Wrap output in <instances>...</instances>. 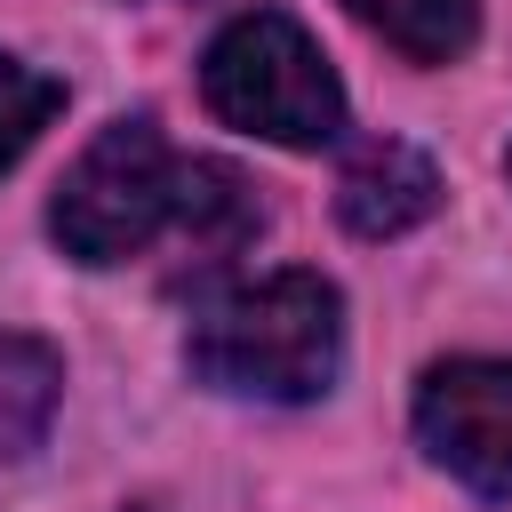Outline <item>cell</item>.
Here are the masks:
<instances>
[{
  "label": "cell",
  "instance_id": "obj_3",
  "mask_svg": "<svg viewBox=\"0 0 512 512\" xmlns=\"http://www.w3.org/2000/svg\"><path fill=\"white\" fill-rule=\"evenodd\" d=\"M176 192H184V160L168 152L152 112H128L96 128V144L64 168L48 200V232L72 264H128L160 232H176Z\"/></svg>",
  "mask_w": 512,
  "mask_h": 512
},
{
  "label": "cell",
  "instance_id": "obj_7",
  "mask_svg": "<svg viewBox=\"0 0 512 512\" xmlns=\"http://www.w3.org/2000/svg\"><path fill=\"white\" fill-rule=\"evenodd\" d=\"M64 400V360L40 336H0V464L32 456L48 440V416Z\"/></svg>",
  "mask_w": 512,
  "mask_h": 512
},
{
  "label": "cell",
  "instance_id": "obj_8",
  "mask_svg": "<svg viewBox=\"0 0 512 512\" xmlns=\"http://www.w3.org/2000/svg\"><path fill=\"white\" fill-rule=\"evenodd\" d=\"M408 64H456L480 40V0H344Z\"/></svg>",
  "mask_w": 512,
  "mask_h": 512
},
{
  "label": "cell",
  "instance_id": "obj_2",
  "mask_svg": "<svg viewBox=\"0 0 512 512\" xmlns=\"http://www.w3.org/2000/svg\"><path fill=\"white\" fill-rule=\"evenodd\" d=\"M200 96L224 128H248L288 152H320L344 136V88H336L320 40L280 8H248L208 40Z\"/></svg>",
  "mask_w": 512,
  "mask_h": 512
},
{
  "label": "cell",
  "instance_id": "obj_5",
  "mask_svg": "<svg viewBox=\"0 0 512 512\" xmlns=\"http://www.w3.org/2000/svg\"><path fill=\"white\" fill-rule=\"evenodd\" d=\"M432 208H440V168H432L416 144H400V136L360 144V152L344 160V176H336V216H344V232H360V240H400V232H416Z\"/></svg>",
  "mask_w": 512,
  "mask_h": 512
},
{
  "label": "cell",
  "instance_id": "obj_11",
  "mask_svg": "<svg viewBox=\"0 0 512 512\" xmlns=\"http://www.w3.org/2000/svg\"><path fill=\"white\" fill-rule=\"evenodd\" d=\"M504 168H512V152H504Z\"/></svg>",
  "mask_w": 512,
  "mask_h": 512
},
{
  "label": "cell",
  "instance_id": "obj_1",
  "mask_svg": "<svg viewBox=\"0 0 512 512\" xmlns=\"http://www.w3.org/2000/svg\"><path fill=\"white\" fill-rule=\"evenodd\" d=\"M344 360V296L320 272H272L256 288L216 296L192 336L184 368L232 400H320Z\"/></svg>",
  "mask_w": 512,
  "mask_h": 512
},
{
  "label": "cell",
  "instance_id": "obj_10",
  "mask_svg": "<svg viewBox=\"0 0 512 512\" xmlns=\"http://www.w3.org/2000/svg\"><path fill=\"white\" fill-rule=\"evenodd\" d=\"M128 512H160V504H128Z\"/></svg>",
  "mask_w": 512,
  "mask_h": 512
},
{
  "label": "cell",
  "instance_id": "obj_4",
  "mask_svg": "<svg viewBox=\"0 0 512 512\" xmlns=\"http://www.w3.org/2000/svg\"><path fill=\"white\" fill-rule=\"evenodd\" d=\"M416 440L472 496H512V360H440L416 384Z\"/></svg>",
  "mask_w": 512,
  "mask_h": 512
},
{
  "label": "cell",
  "instance_id": "obj_6",
  "mask_svg": "<svg viewBox=\"0 0 512 512\" xmlns=\"http://www.w3.org/2000/svg\"><path fill=\"white\" fill-rule=\"evenodd\" d=\"M176 232H184L208 264H224L240 240H256V232H264V208H256V192H248V176H240L232 160H184Z\"/></svg>",
  "mask_w": 512,
  "mask_h": 512
},
{
  "label": "cell",
  "instance_id": "obj_9",
  "mask_svg": "<svg viewBox=\"0 0 512 512\" xmlns=\"http://www.w3.org/2000/svg\"><path fill=\"white\" fill-rule=\"evenodd\" d=\"M64 112V80L32 72L24 56H0V176L40 144V128Z\"/></svg>",
  "mask_w": 512,
  "mask_h": 512
}]
</instances>
